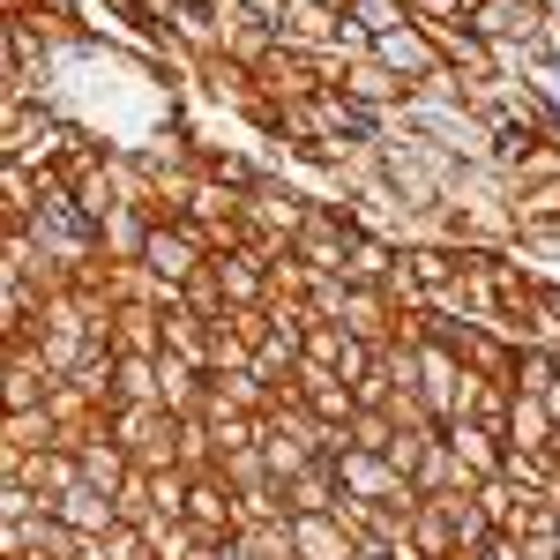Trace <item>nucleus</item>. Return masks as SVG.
Listing matches in <instances>:
<instances>
[{"label": "nucleus", "mask_w": 560, "mask_h": 560, "mask_svg": "<svg viewBox=\"0 0 560 560\" xmlns=\"http://www.w3.org/2000/svg\"><path fill=\"white\" fill-rule=\"evenodd\" d=\"M31 232V247H38L52 269H90V261H105L97 255V217L75 202V187H60V179H45V202H38V217L23 224Z\"/></svg>", "instance_id": "nucleus-1"}, {"label": "nucleus", "mask_w": 560, "mask_h": 560, "mask_svg": "<svg viewBox=\"0 0 560 560\" xmlns=\"http://www.w3.org/2000/svg\"><path fill=\"white\" fill-rule=\"evenodd\" d=\"M113 441L135 456V471H179V419L165 404H120Z\"/></svg>", "instance_id": "nucleus-2"}, {"label": "nucleus", "mask_w": 560, "mask_h": 560, "mask_svg": "<svg viewBox=\"0 0 560 560\" xmlns=\"http://www.w3.org/2000/svg\"><path fill=\"white\" fill-rule=\"evenodd\" d=\"M553 0H486V8H471L464 23H471L486 45H509V52H538L546 45V31H553Z\"/></svg>", "instance_id": "nucleus-3"}, {"label": "nucleus", "mask_w": 560, "mask_h": 560, "mask_svg": "<svg viewBox=\"0 0 560 560\" xmlns=\"http://www.w3.org/2000/svg\"><path fill=\"white\" fill-rule=\"evenodd\" d=\"M419 396L433 404V419H464V396H471V366L448 345H419Z\"/></svg>", "instance_id": "nucleus-4"}, {"label": "nucleus", "mask_w": 560, "mask_h": 560, "mask_svg": "<svg viewBox=\"0 0 560 560\" xmlns=\"http://www.w3.org/2000/svg\"><path fill=\"white\" fill-rule=\"evenodd\" d=\"M374 60H382V68H396V75H404L411 90L427 83V75H441V68H448L427 23H404V31H388V38H374Z\"/></svg>", "instance_id": "nucleus-5"}, {"label": "nucleus", "mask_w": 560, "mask_h": 560, "mask_svg": "<svg viewBox=\"0 0 560 560\" xmlns=\"http://www.w3.org/2000/svg\"><path fill=\"white\" fill-rule=\"evenodd\" d=\"M337 31H345V8H329V0H284V15H277V38L300 52H337Z\"/></svg>", "instance_id": "nucleus-6"}, {"label": "nucleus", "mask_w": 560, "mask_h": 560, "mask_svg": "<svg viewBox=\"0 0 560 560\" xmlns=\"http://www.w3.org/2000/svg\"><path fill=\"white\" fill-rule=\"evenodd\" d=\"M187 523H195L210 546L240 538V493H232V486H224L217 471H210V478H195V486H187Z\"/></svg>", "instance_id": "nucleus-7"}, {"label": "nucleus", "mask_w": 560, "mask_h": 560, "mask_svg": "<svg viewBox=\"0 0 560 560\" xmlns=\"http://www.w3.org/2000/svg\"><path fill=\"white\" fill-rule=\"evenodd\" d=\"M337 90H345V97H359V105H374V113H404V105H411V83H404L396 68H382L374 52H366V60H345Z\"/></svg>", "instance_id": "nucleus-8"}, {"label": "nucleus", "mask_w": 560, "mask_h": 560, "mask_svg": "<svg viewBox=\"0 0 560 560\" xmlns=\"http://www.w3.org/2000/svg\"><path fill=\"white\" fill-rule=\"evenodd\" d=\"M158 404H165L173 419H210V374L187 366V359H173V351H158Z\"/></svg>", "instance_id": "nucleus-9"}, {"label": "nucleus", "mask_w": 560, "mask_h": 560, "mask_svg": "<svg viewBox=\"0 0 560 560\" xmlns=\"http://www.w3.org/2000/svg\"><path fill=\"white\" fill-rule=\"evenodd\" d=\"M142 261H150L165 284H187V277L210 261V247H202V232H195V224H158V232H150V255H142Z\"/></svg>", "instance_id": "nucleus-10"}, {"label": "nucleus", "mask_w": 560, "mask_h": 560, "mask_svg": "<svg viewBox=\"0 0 560 560\" xmlns=\"http://www.w3.org/2000/svg\"><path fill=\"white\" fill-rule=\"evenodd\" d=\"M396 322H404V306L388 300L382 284H351V306H345V329L359 337V345H374V351H388L396 345Z\"/></svg>", "instance_id": "nucleus-11"}, {"label": "nucleus", "mask_w": 560, "mask_h": 560, "mask_svg": "<svg viewBox=\"0 0 560 560\" xmlns=\"http://www.w3.org/2000/svg\"><path fill=\"white\" fill-rule=\"evenodd\" d=\"M441 433H448V448H456V464H464V478H471V486H486V478L509 471V441H501V433L471 427V419H448Z\"/></svg>", "instance_id": "nucleus-12"}, {"label": "nucleus", "mask_w": 560, "mask_h": 560, "mask_svg": "<svg viewBox=\"0 0 560 560\" xmlns=\"http://www.w3.org/2000/svg\"><path fill=\"white\" fill-rule=\"evenodd\" d=\"M404 269H411V284L427 292V306H441L464 284V247H404Z\"/></svg>", "instance_id": "nucleus-13"}, {"label": "nucleus", "mask_w": 560, "mask_h": 560, "mask_svg": "<svg viewBox=\"0 0 560 560\" xmlns=\"http://www.w3.org/2000/svg\"><path fill=\"white\" fill-rule=\"evenodd\" d=\"M105 345L120 351V359H158L165 351V306H120Z\"/></svg>", "instance_id": "nucleus-14"}, {"label": "nucleus", "mask_w": 560, "mask_h": 560, "mask_svg": "<svg viewBox=\"0 0 560 560\" xmlns=\"http://www.w3.org/2000/svg\"><path fill=\"white\" fill-rule=\"evenodd\" d=\"M292 546H300V560H359V538L345 530L337 509L329 516H292Z\"/></svg>", "instance_id": "nucleus-15"}, {"label": "nucleus", "mask_w": 560, "mask_h": 560, "mask_svg": "<svg viewBox=\"0 0 560 560\" xmlns=\"http://www.w3.org/2000/svg\"><path fill=\"white\" fill-rule=\"evenodd\" d=\"M38 448H60L52 404H38V411H8V419H0V456H38Z\"/></svg>", "instance_id": "nucleus-16"}, {"label": "nucleus", "mask_w": 560, "mask_h": 560, "mask_svg": "<svg viewBox=\"0 0 560 560\" xmlns=\"http://www.w3.org/2000/svg\"><path fill=\"white\" fill-rule=\"evenodd\" d=\"M52 516L68 523V530H83V538H105V530L120 523V501H113V493H97V486H75V493H60V501H52Z\"/></svg>", "instance_id": "nucleus-17"}, {"label": "nucleus", "mask_w": 560, "mask_h": 560, "mask_svg": "<svg viewBox=\"0 0 560 560\" xmlns=\"http://www.w3.org/2000/svg\"><path fill=\"white\" fill-rule=\"evenodd\" d=\"M150 232H158L150 210H113L105 224H97V255L105 261H142L150 255Z\"/></svg>", "instance_id": "nucleus-18"}, {"label": "nucleus", "mask_w": 560, "mask_h": 560, "mask_svg": "<svg viewBox=\"0 0 560 560\" xmlns=\"http://www.w3.org/2000/svg\"><path fill=\"white\" fill-rule=\"evenodd\" d=\"M509 448H523V456L560 448V419L546 411V396H516V411H509Z\"/></svg>", "instance_id": "nucleus-19"}, {"label": "nucleus", "mask_w": 560, "mask_h": 560, "mask_svg": "<svg viewBox=\"0 0 560 560\" xmlns=\"http://www.w3.org/2000/svg\"><path fill=\"white\" fill-rule=\"evenodd\" d=\"M284 501H292V516H329L345 501V478L337 464H306L300 478H284Z\"/></svg>", "instance_id": "nucleus-20"}, {"label": "nucleus", "mask_w": 560, "mask_h": 560, "mask_svg": "<svg viewBox=\"0 0 560 560\" xmlns=\"http://www.w3.org/2000/svg\"><path fill=\"white\" fill-rule=\"evenodd\" d=\"M411 546L427 560H456V509H448V493L411 509Z\"/></svg>", "instance_id": "nucleus-21"}, {"label": "nucleus", "mask_w": 560, "mask_h": 560, "mask_svg": "<svg viewBox=\"0 0 560 560\" xmlns=\"http://www.w3.org/2000/svg\"><path fill=\"white\" fill-rule=\"evenodd\" d=\"M75 464H83V486H97V493H120L135 478V456L105 433V441H90V448H75Z\"/></svg>", "instance_id": "nucleus-22"}, {"label": "nucleus", "mask_w": 560, "mask_h": 560, "mask_svg": "<svg viewBox=\"0 0 560 560\" xmlns=\"http://www.w3.org/2000/svg\"><path fill=\"white\" fill-rule=\"evenodd\" d=\"M210 345H217V322L187 314V306L165 314V351H173V359H187V366H202V374H210Z\"/></svg>", "instance_id": "nucleus-23"}, {"label": "nucleus", "mask_w": 560, "mask_h": 560, "mask_svg": "<svg viewBox=\"0 0 560 560\" xmlns=\"http://www.w3.org/2000/svg\"><path fill=\"white\" fill-rule=\"evenodd\" d=\"M396 261H404V247H396V240H382V232H359V240H351L345 277H351V284H388V277H396Z\"/></svg>", "instance_id": "nucleus-24"}, {"label": "nucleus", "mask_w": 560, "mask_h": 560, "mask_svg": "<svg viewBox=\"0 0 560 560\" xmlns=\"http://www.w3.org/2000/svg\"><path fill=\"white\" fill-rule=\"evenodd\" d=\"M509 411H516V388H509V382H478V374H471V396H464V419L509 441Z\"/></svg>", "instance_id": "nucleus-25"}, {"label": "nucleus", "mask_w": 560, "mask_h": 560, "mask_svg": "<svg viewBox=\"0 0 560 560\" xmlns=\"http://www.w3.org/2000/svg\"><path fill=\"white\" fill-rule=\"evenodd\" d=\"M261 456H269V478H300L306 464H322L314 448H306L292 427H277V419H261Z\"/></svg>", "instance_id": "nucleus-26"}, {"label": "nucleus", "mask_w": 560, "mask_h": 560, "mask_svg": "<svg viewBox=\"0 0 560 560\" xmlns=\"http://www.w3.org/2000/svg\"><path fill=\"white\" fill-rule=\"evenodd\" d=\"M179 306H187V314H202V322H224V314H232V300H224V269H217V255L202 261V269H195L187 284H179Z\"/></svg>", "instance_id": "nucleus-27"}, {"label": "nucleus", "mask_w": 560, "mask_h": 560, "mask_svg": "<svg viewBox=\"0 0 560 560\" xmlns=\"http://www.w3.org/2000/svg\"><path fill=\"white\" fill-rule=\"evenodd\" d=\"M560 388V351L553 345H523L516 359V396H553Z\"/></svg>", "instance_id": "nucleus-28"}, {"label": "nucleus", "mask_w": 560, "mask_h": 560, "mask_svg": "<svg viewBox=\"0 0 560 560\" xmlns=\"http://www.w3.org/2000/svg\"><path fill=\"white\" fill-rule=\"evenodd\" d=\"M90 560H158V546L142 523H113L105 538H90Z\"/></svg>", "instance_id": "nucleus-29"}, {"label": "nucleus", "mask_w": 560, "mask_h": 560, "mask_svg": "<svg viewBox=\"0 0 560 560\" xmlns=\"http://www.w3.org/2000/svg\"><path fill=\"white\" fill-rule=\"evenodd\" d=\"M210 433H217V456H232V448H261V419H255V411H224V404H210Z\"/></svg>", "instance_id": "nucleus-30"}, {"label": "nucleus", "mask_w": 560, "mask_h": 560, "mask_svg": "<svg viewBox=\"0 0 560 560\" xmlns=\"http://www.w3.org/2000/svg\"><path fill=\"white\" fill-rule=\"evenodd\" d=\"M351 345H359V337H351L345 322H314V329H306V359H314V366H329V374H345Z\"/></svg>", "instance_id": "nucleus-31"}, {"label": "nucleus", "mask_w": 560, "mask_h": 560, "mask_svg": "<svg viewBox=\"0 0 560 560\" xmlns=\"http://www.w3.org/2000/svg\"><path fill=\"white\" fill-rule=\"evenodd\" d=\"M345 15L359 23V31H374V38H388V31H404V23H419V15H411L404 0H351Z\"/></svg>", "instance_id": "nucleus-32"}, {"label": "nucleus", "mask_w": 560, "mask_h": 560, "mask_svg": "<svg viewBox=\"0 0 560 560\" xmlns=\"http://www.w3.org/2000/svg\"><path fill=\"white\" fill-rule=\"evenodd\" d=\"M217 478H224L232 493H247V486H269V456H261V448H232V456H217Z\"/></svg>", "instance_id": "nucleus-33"}, {"label": "nucleus", "mask_w": 560, "mask_h": 560, "mask_svg": "<svg viewBox=\"0 0 560 560\" xmlns=\"http://www.w3.org/2000/svg\"><path fill=\"white\" fill-rule=\"evenodd\" d=\"M240 538H247V553H255V560H300V546H292V516H284V523H247Z\"/></svg>", "instance_id": "nucleus-34"}, {"label": "nucleus", "mask_w": 560, "mask_h": 560, "mask_svg": "<svg viewBox=\"0 0 560 560\" xmlns=\"http://www.w3.org/2000/svg\"><path fill=\"white\" fill-rule=\"evenodd\" d=\"M113 501H120V523H158V478H150V471H135L128 486L113 493Z\"/></svg>", "instance_id": "nucleus-35"}, {"label": "nucleus", "mask_w": 560, "mask_h": 560, "mask_svg": "<svg viewBox=\"0 0 560 560\" xmlns=\"http://www.w3.org/2000/svg\"><path fill=\"white\" fill-rule=\"evenodd\" d=\"M120 404H158V359H120Z\"/></svg>", "instance_id": "nucleus-36"}, {"label": "nucleus", "mask_w": 560, "mask_h": 560, "mask_svg": "<svg viewBox=\"0 0 560 560\" xmlns=\"http://www.w3.org/2000/svg\"><path fill=\"white\" fill-rule=\"evenodd\" d=\"M396 419H388V411H366V404H359V419H351V448H382L388 456V441H396Z\"/></svg>", "instance_id": "nucleus-37"}, {"label": "nucleus", "mask_w": 560, "mask_h": 560, "mask_svg": "<svg viewBox=\"0 0 560 560\" xmlns=\"http://www.w3.org/2000/svg\"><path fill=\"white\" fill-rule=\"evenodd\" d=\"M224 329H232V337H240V345H269V314H261V306H232V314H224Z\"/></svg>", "instance_id": "nucleus-38"}, {"label": "nucleus", "mask_w": 560, "mask_h": 560, "mask_svg": "<svg viewBox=\"0 0 560 560\" xmlns=\"http://www.w3.org/2000/svg\"><path fill=\"white\" fill-rule=\"evenodd\" d=\"M427 441H433V433H396V441H388V464L411 478V471H419V456H427Z\"/></svg>", "instance_id": "nucleus-39"}, {"label": "nucleus", "mask_w": 560, "mask_h": 560, "mask_svg": "<svg viewBox=\"0 0 560 560\" xmlns=\"http://www.w3.org/2000/svg\"><path fill=\"white\" fill-rule=\"evenodd\" d=\"M232 8H247V15H261L269 31H277V15H284V0H232Z\"/></svg>", "instance_id": "nucleus-40"}, {"label": "nucleus", "mask_w": 560, "mask_h": 560, "mask_svg": "<svg viewBox=\"0 0 560 560\" xmlns=\"http://www.w3.org/2000/svg\"><path fill=\"white\" fill-rule=\"evenodd\" d=\"M217 560H255V553H247V538H224V546H217Z\"/></svg>", "instance_id": "nucleus-41"}, {"label": "nucleus", "mask_w": 560, "mask_h": 560, "mask_svg": "<svg viewBox=\"0 0 560 560\" xmlns=\"http://www.w3.org/2000/svg\"><path fill=\"white\" fill-rule=\"evenodd\" d=\"M546 52H553V60H560V15H553V31H546Z\"/></svg>", "instance_id": "nucleus-42"}, {"label": "nucleus", "mask_w": 560, "mask_h": 560, "mask_svg": "<svg viewBox=\"0 0 560 560\" xmlns=\"http://www.w3.org/2000/svg\"><path fill=\"white\" fill-rule=\"evenodd\" d=\"M456 8H464V15H471V8H486V0H456Z\"/></svg>", "instance_id": "nucleus-43"}, {"label": "nucleus", "mask_w": 560, "mask_h": 560, "mask_svg": "<svg viewBox=\"0 0 560 560\" xmlns=\"http://www.w3.org/2000/svg\"><path fill=\"white\" fill-rule=\"evenodd\" d=\"M329 8H351V0H329Z\"/></svg>", "instance_id": "nucleus-44"}]
</instances>
